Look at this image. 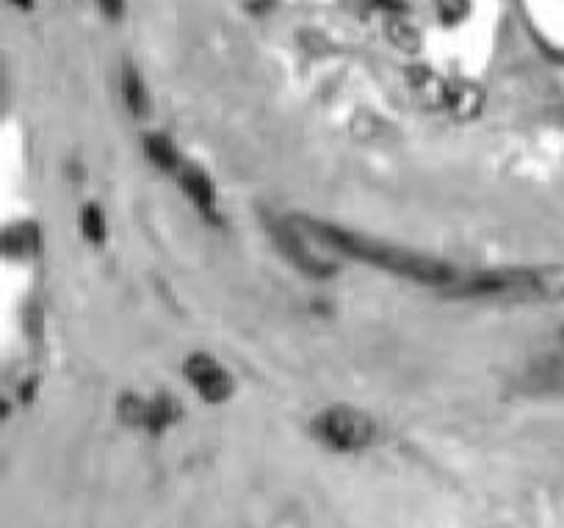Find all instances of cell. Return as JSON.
I'll return each instance as SVG.
<instances>
[{
  "mask_svg": "<svg viewBox=\"0 0 564 528\" xmlns=\"http://www.w3.org/2000/svg\"><path fill=\"white\" fill-rule=\"evenodd\" d=\"M144 155H148V161L153 163V166L172 174V177H175V172L183 166V161H186L183 152L177 150L175 141L164 133H150L148 139H144Z\"/></svg>",
  "mask_w": 564,
  "mask_h": 528,
  "instance_id": "8fae6325",
  "label": "cell"
},
{
  "mask_svg": "<svg viewBox=\"0 0 564 528\" xmlns=\"http://www.w3.org/2000/svg\"><path fill=\"white\" fill-rule=\"evenodd\" d=\"M384 34H388L390 45H395L404 53H415L421 47V31L401 18H390L388 25H384Z\"/></svg>",
  "mask_w": 564,
  "mask_h": 528,
  "instance_id": "5bb4252c",
  "label": "cell"
},
{
  "mask_svg": "<svg viewBox=\"0 0 564 528\" xmlns=\"http://www.w3.org/2000/svg\"><path fill=\"white\" fill-rule=\"evenodd\" d=\"M183 374H186L188 385L197 390L205 405H225L236 394L232 374L208 352H192L183 363Z\"/></svg>",
  "mask_w": 564,
  "mask_h": 528,
  "instance_id": "5b68a950",
  "label": "cell"
},
{
  "mask_svg": "<svg viewBox=\"0 0 564 528\" xmlns=\"http://www.w3.org/2000/svg\"><path fill=\"white\" fill-rule=\"evenodd\" d=\"M177 186L183 188V194L188 197V203L199 211L205 222L210 225H221V211H219V194H216L214 181H210V174L205 172L203 166L197 163L183 161V166L175 172Z\"/></svg>",
  "mask_w": 564,
  "mask_h": 528,
  "instance_id": "8992f818",
  "label": "cell"
},
{
  "mask_svg": "<svg viewBox=\"0 0 564 528\" xmlns=\"http://www.w3.org/2000/svg\"><path fill=\"white\" fill-rule=\"evenodd\" d=\"M406 84H410V91L415 95V100L421 103L423 108H430V111L446 108L448 84H452V80L437 75L435 69H430L426 64H415V67L406 69Z\"/></svg>",
  "mask_w": 564,
  "mask_h": 528,
  "instance_id": "ba28073f",
  "label": "cell"
},
{
  "mask_svg": "<svg viewBox=\"0 0 564 528\" xmlns=\"http://www.w3.org/2000/svg\"><path fill=\"white\" fill-rule=\"evenodd\" d=\"M263 225L276 252L296 271L307 274L311 280H329V277L338 274V266L333 260H324L316 249L307 247V233H302V227H296L294 222L280 219V216H263Z\"/></svg>",
  "mask_w": 564,
  "mask_h": 528,
  "instance_id": "277c9868",
  "label": "cell"
},
{
  "mask_svg": "<svg viewBox=\"0 0 564 528\" xmlns=\"http://www.w3.org/2000/svg\"><path fill=\"white\" fill-rule=\"evenodd\" d=\"M435 12L443 25H457L468 18L470 3L468 0H435Z\"/></svg>",
  "mask_w": 564,
  "mask_h": 528,
  "instance_id": "e0dca14e",
  "label": "cell"
},
{
  "mask_svg": "<svg viewBox=\"0 0 564 528\" xmlns=\"http://www.w3.org/2000/svg\"><path fill=\"white\" fill-rule=\"evenodd\" d=\"M183 418V405L177 401V396L161 394L148 396V405H144V421H141V432H148L150 438H161L164 432H170L177 421Z\"/></svg>",
  "mask_w": 564,
  "mask_h": 528,
  "instance_id": "9c48e42d",
  "label": "cell"
},
{
  "mask_svg": "<svg viewBox=\"0 0 564 528\" xmlns=\"http://www.w3.org/2000/svg\"><path fill=\"white\" fill-rule=\"evenodd\" d=\"M97 7H100V12L106 14L108 20H113V23L122 20L124 14V0H97Z\"/></svg>",
  "mask_w": 564,
  "mask_h": 528,
  "instance_id": "ac0fdd59",
  "label": "cell"
},
{
  "mask_svg": "<svg viewBox=\"0 0 564 528\" xmlns=\"http://www.w3.org/2000/svg\"><path fill=\"white\" fill-rule=\"evenodd\" d=\"M520 388L536 396H564V346L531 360L520 377Z\"/></svg>",
  "mask_w": 564,
  "mask_h": 528,
  "instance_id": "52a82bcc",
  "label": "cell"
},
{
  "mask_svg": "<svg viewBox=\"0 0 564 528\" xmlns=\"http://www.w3.org/2000/svg\"><path fill=\"white\" fill-rule=\"evenodd\" d=\"M9 3H12V7H18V9H23V12H31V9L36 7V0H9Z\"/></svg>",
  "mask_w": 564,
  "mask_h": 528,
  "instance_id": "d6986e66",
  "label": "cell"
},
{
  "mask_svg": "<svg viewBox=\"0 0 564 528\" xmlns=\"http://www.w3.org/2000/svg\"><path fill=\"white\" fill-rule=\"evenodd\" d=\"M119 86H122L124 108H128V111L133 114V117H144V114L150 111L148 84H144L141 73L130 62L122 67V80H119Z\"/></svg>",
  "mask_w": 564,
  "mask_h": 528,
  "instance_id": "7c38bea8",
  "label": "cell"
},
{
  "mask_svg": "<svg viewBox=\"0 0 564 528\" xmlns=\"http://www.w3.org/2000/svg\"><path fill=\"white\" fill-rule=\"evenodd\" d=\"M302 222V230L307 236L316 238L318 244H324L333 252L346 255L349 260H360V263L371 266V269L388 271V274L401 277V280L417 282V285L430 288H452L459 280V269L452 266L448 260L435 258V255H423L415 249L395 247V244L379 241L373 236H362V233L346 230V227L333 225V222L324 219H311L305 216Z\"/></svg>",
  "mask_w": 564,
  "mask_h": 528,
  "instance_id": "6da1fadb",
  "label": "cell"
},
{
  "mask_svg": "<svg viewBox=\"0 0 564 528\" xmlns=\"http://www.w3.org/2000/svg\"><path fill=\"white\" fill-rule=\"evenodd\" d=\"M7 255H18V258H23V255H31L40 249V230H36L34 225H20V227H12V230L7 233Z\"/></svg>",
  "mask_w": 564,
  "mask_h": 528,
  "instance_id": "9a60e30c",
  "label": "cell"
},
{
  "mask_svg": "<svg viewBox=\"0 0 564 528\" xmlns=\"http://www.w3.org/2000/svg\"><path fill=\"white\" fill-rule=\"evenodd\" d=\"M144 405H148V396H139V394H133V390L122 394L117 399L119 421L128 423V427L141 429V421H144Z\"/></svg>",
  "mask_w": 564,
  "mask_h": 528,
  "instance_id": "2e32d148",
  "label": "cell"
},
{
  "mask_svg": "<svg viewBox=\"0 0 564 528\" xmlns=\"http://www.w3.org/2000/svg\"><path fill=\"white\" fill-rule=\"evenodd\" d=\"M481 108H485V89L474 80H457V84H448V100H446V111L452 114L454 119H468L479 117Z\"/></svg>",
  "mask_w": 564,
  "mask_h": 528,
  "instance_id": "30bf717a",
  "label": "cell"
},
{
  "mask_svg": "<svg viewBox=\"0 0 564 528\" xmlns=\"http://www.w3.org/2000/svg\"><path fill=\"white\" fill-rule=\"evenodd\" d=\"M313 434L318 443L338 454H357L371 449L379 429L368 412L349 405H333L313 418Z\"/></svg>",
  "mask_w": 564,
  "mask_h": 528,
  "instance_id": "3957f363",
  "label": "cell"
},
{
  "mask_svg": "<svg viewBox=\"0 0 564 528\" xmlns=\"http://www.w3.org/2000/svg\"><path fill=\"white\" fill-rule=\"evenodd\" d=\"M78 222H80V236H84L91 247H102V244H106L108 225H106V214H102L100 205L97 203L84 205Z\"/></svg>",
  "mask_w": 564,
  "mask_h": 528,
  "instance_id": "4fadbf2b",
  "label": "cell"
},
{
  "mask_svg": "<svg viewBox=\"0 0 564 528\" xmlns=\"http://www.w3.org/2000/svg\"><path fill=\"white\" fill-rule=\"evenodd\" d=\"M558 343H562V346H564V326H562V330H558Z\"/></svg>",
  "mask_w": 564,
  "mask_h": 528,
  "instance_id": "ffe728a7",
  "label": "cell"
},
{
  "mask_svg": "<svg viewBox=\"0 0 564 528\" xmlns=\"http://www.w3.org/2000/svg\"><path fill=\"white\" fill-rule=\"evenodd\" d=\"M452 299H481V302L507 304H542L564 299V266H503L474 274H459L452 288Z\"/></svg>",
  "mask_w": 564,
  "mask_h": 528,
  "instance_id": "7a4b0ae2",
  "label": "cell"
}]
</instances>
